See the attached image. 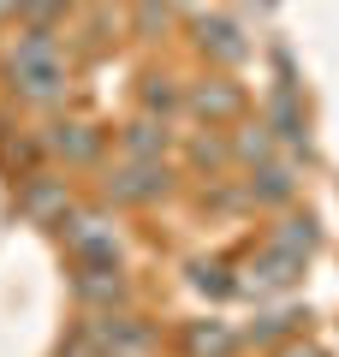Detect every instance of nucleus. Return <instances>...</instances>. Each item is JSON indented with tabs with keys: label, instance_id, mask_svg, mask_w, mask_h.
Masks as SVG:
<instances>
[{
	"label": "nucleus",
	"instance_id": "21",
	"mask_svg": "<svg viewBox=\"0 0 339 357\" xmlns=\"http://www.w3.org/2000/svg\"><path fill=\"white\" fill-rule=\"evenodd\" d=\"M280 357H322L315 345H292V351H280Z\"/></svg>",
	"mask_w": 339,
	"mask_h": 357
},
{
	"label": "nucleus",
	"instance_id": "22",
	"mask_svg": "<svg viewBox=\"0 0 339 357\" xmlns=\"http://www.w3.org/2000/svg\"><path fill=\"white\" fill-rule=\"evenodd\" d=\"M6 13H18V0H0V18H6Z\"/></svg>",
	"mask_w": 339,
	"mask_h": 357
},
{
	"label": "nucleus",
	"instance_id": "12",
	"mask_svg": "<svg viewBox=\"0 0 339 357\" xmlns=\"http://www.w3.org/2000/svg\"><path fill=\"white\" fill-rule=\"evenodd\" d=\"M268 250H286V256H310L315 250V220H280V232H274V244Z\"/></svg>",
	"mask_w": 339,
	"mask_h": 357
},
{
	"label": "nucleus",
	"instance_id": "14",
	"mask_svg": "<svg viewBox=\"0 0 339 357\" xmlns=\"http://www.w3.org/2000/svg\"><path fill=\"white\" fill-rule=\"evenodd\" d=\"M250 197H262V203H286V197H292V173H286V167H262V173L250 178Z\"/></svg>",
	"mask_w": 339,
	"mask_h": 357
},
{
	"label": "nucleus",
	"instance_id": "6",
	"mask_svg": "<svg viewBox=\"0 0 339 357\" xmlns=\"http://www.w3.org/2000/svg\"><path fill=\"white\" fill-rule=\"evenodd\" d=\"M48 149L66 155V161H96L101 137H96L89 126H54V131H48Z\"/></svg>",
	"mask_w": 339,
	"mask_h": 357
},
{
	"label": "nucleus",
	"instance_id": "13",
	"mask_svg": "<svg viewBox=\"0 0 339 357\" xmlns=\"http://www.w3.org/2000/svg\"><path fill=\"white\" fill-rule=\"evenodd\" d=\"M268 114H274V131H280L286 143H303V114H298V102H292V89H280Z\"/></svg>",
	"mask_w": 339,
	"mask_h": 357
},
{
	"label": "nucleus",
	"instance_id": "4",
	"mask_svg": "<svg viewBox=\"0 0 339 357\" xmlns=\"http://www.w3.org/2000/svg\"><path fill=\"white\" fill-rule=\"evenodd\" d=\"M298 274H303V262H298V256H286V250H268L262 262H250V268H244V280H232V286H239V292L268 298V292H286V286L298 280Z\"/></svg>",
	"mask_w": 339,
	"mask_h": 357
},
{
	"label": "nucleus",
	"instance_id": "15",
	"mask_svg": "<svg viewBox=\"0 0 339 357\" xmlns=\"http://www.w3.org/2000/svg\"><path fill=\"white\" fill-rule=\"evenodd\" d=\"M190 280H197V292H209V298H226V292H232L226 268H209V262H197V268H190Z\"/></svg>",
	"mask_w": 339,
	"mask_h": 357
},
{
	"label": "nucleus",
	"instance_id": "2",
	"mask_svg": "<svg viewBox=\"0 0 339 357\" xmlns=\"http://www.w3.org/2000/svg\"><path fill=\"white\" fill-rule=\"evenodd\" d=\"M60 232H66V250H72L84 268H113L119 262V232H113L101 215H66Z\"/></svg>",
	"mask_w": 339,
	"mask_h": 357
},
{
	"label": "nucleus",
	"instance_id": "7",
	"mask_svg": "<svg viewBox=\"0 0 339 357\" xmlns=\"http://www.w3.org/2000/svg\"><path fill=\"white\" fill-rule=\"evenodd\" d=\"M77 298H84V304H119V298H126V280H119L113 268H84V274H77Z\"/></svg>",
	"mask_w": 339,
	"mask_h": 357
},
{
	"label": "nucleus",
	"instance_id": "5",
	"mask_svg": "<svg viewBox=\"0 0 339 357\" xmlns=\"http://www.w3.org/2000/svg\"><path fill=\"white\" fill-rule=\"evenodd\" d=\"M18 208H24L30 220H66V185L60 178H24Z\"/></svg>",
	"mask_w": 339,
	"mask_h": 357
},
{
	"label": "nucleus",
	"instance_id": "16",
	"mask_svg": "<svg viewBox=\"0 0 339 357\" xmlns=\"http://www.w3.org/2000/svg\"><path fill=\"white\" fill-rule=\"evenodd\" d=\"M18 13H24L36 30H48V18H60V13H66V0H18Z\"/></svg>",
	"mask_w": 339,
	"mask_h": 357
},
{
	"label": "nucleus",
	"instance_id": "3",
	"mask_svg": "<svg viewBox=\"0 0 339 357\" xmlns=\"http://www.w3.org/2000/svg\"><path fill=\"white\" fill-rule=\"evenodd\" d=\"M161 191H167V167L161 161H131L126 173L107 178V197H113V203H155Z\"/></svg>",
	"mask_w": 339,
	"mask_h": 357
},
{
	"label": "nucleus",
	"instance_id": "17",
	"mask_svg": "<svg viewBox=\"0 0 339 357\" xmlns=\"http://www.w3.org/2000/svg\"><path fill=\"white\" fill-rule=\"evenodd\" d=\"M173 102H179V96H173V84H167V77H149V84H143V107H149V114H167Z\"/></svg>",
	"mask_w": 339,
	"mask_h": 357
},
{
	"label": "nucleus",
	"instance_id": "18",
	"mask_svg": "<svg viewBox=\"0 0 339 357\" xmlns=\"http://www.w3.org/2000/svg\"><path fill=\"white\" fill-rule=\"evenodd\" d=\"M292 321H298V316H292V310H274V316H262V321H256L250 333H256V340H274V333H286Z\"/></svg>",
	"mask_w": 339,
	"mask_h": 357
},
{
	"label": "nucleus",
	"instance_id": "19",
	"mask_svg": "<svg viewBox=\"0 0 339 357\" xmlns=\"http://www.w3.org/2000/svg\"><path fill=\"white\" fill-rule=\"evenodd\" d=\"M268 149H274V143H268V131H262V126H256V131H250V137H244V143H239V155H244V161H262V155H268Z\"/></svg>",
	"mask_w": 339,
	"mask_h": 357
},
{
	"label": "nucleus",
	"instance_id": "9",
	"mask_svg": "<svg viewBox=\"0 0 339 357\" xmlns=\"http://www.w3.org/2000/svg\"><path fill=\"white\" fill-rule=\"evenodd\" d=\"M161 149H167V126H155V119H131L126 126V155L131 161H155Z\"/></svg>",
	"mask_w": 339,
	"mask_h": 357
},
{
	"label": "nucleus",
	"instance_id": "20",
	"mask_svg": "<svg viewBox=\"0 0 339 357\" xmlns=\"http://www.w3.org/2000/svg\"><path fill=\"white\" fill-rule=\"evenodd\" d=\"M197 161H202V167L220 161V143H214V137H197Z\"/></svg>",
	"mask_w": 339,
	"mask_h": 357
},
{
	"label": "nucleus",
	"instance_id": "1",
	"mask_svg": "<svg viewBox=\"0 0 339 357\" xmlns=\"http://www.w3.org/2000/svg\"><path fill=\"white\" fill-rule=\"evenodd\" d=\"M6 72H13V89L24 102H36V107H48V102L66 96V54H60V42H54V30L30 24L24 36H18L13 60H6Z\"/></svg>",
	"mask_w": 339,
	"mask_h": 357
},
{
	"label": "nucleus",
	"instance_id": "10",
	"mask_svg": "<svg viewBox=\"0 0 339 357\" xmlns=\"http://www.w3.org/2000/svg\"><path fill=\"white\" fill-rule=\"evenodd\" d=\"M239 345V333L226 328V321H197L190 328V357H226Z\"/></svg>",
	"mask_w": 339,
	"mask_h": 357
},
{
	"label": "nucleus",
	"instance_id": "8",
	"mask_svg": "<svg viewBox=\"0 0 339 357\" xmlns=\"http://www.w3.org/2000/svg\"><path fill=\"white\" fill-rule=\"evenodd\" d=\"M197 36H202V48H209L214 60H226V66H232V60H244V54H250V48H244V42H239V30L226 24V18H202V30H197Z\"/></svg>",
	"mask_w": 339,
	"mask_h": 357
},
{
	"label": "nucleus",
	"instance_id": "11",
	"mask_svg": "<svg viewBox=\"0 0 339 357\" xmlns=\"http://www.w3.org/2000/svg\"><path fill=\"white\" fill-rule=\"evenodd\" d=\"M190 107H197L202 119H232L239 114V89L232 84H202L197 96H190Z\"/></svg>",
	"mask_w": 339,
	"mask_h": 357
}]
</instances>
